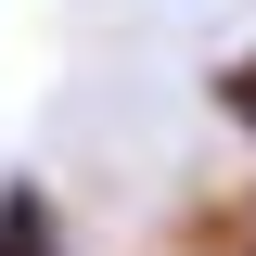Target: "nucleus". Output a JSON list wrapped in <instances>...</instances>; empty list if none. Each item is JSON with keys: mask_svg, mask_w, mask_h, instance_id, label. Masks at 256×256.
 Listing matches in <instances>:
<instances>
[{"mask_svg": "<svg viewBox=\"0 0 256 256\" xmlns=\"http://www.w3.org/2000/svg\"><path fill=\"white\" fill-rule=\"evenodd\" d=\"M0 256H64V230H52V192H0Z\"/></svg>", "mask_w": 256, "mask_h": 256, "instance_id": "1", "label": "nucleus"}, {"mask_svg": "<svg viewBox=\"0 0 256 256\" xmlns=\"http://www.w3.org/2000/svg\"><path fill=\"white\" fill-rule=\"evenodd\" d=\"M218 116H230V128H256V52H244V64H218Z\"/></svg>", "mask_w": 256, "mask_h": 256, "instance_id": "2", "label": "nucleus"}]
</instances>
